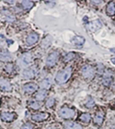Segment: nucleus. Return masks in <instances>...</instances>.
<instances>
[{
    "mask_svg": "<svg viewBox=\"0 0 115 129\" xmlns=\"http://www.w3.org/2000/svg\"><path fill=\"white\" fill-rule=\"evenodd\" d=\"M22 61L25 63V64H29L31 61H32V55L29 53H26L22 56Z\"/></svg>",
    "mask_w": 115,
    "mask_h": 129,
    "instance_id": "obj_20",
    "label": "nucleus"
},
{
    "mask_svg": "<svg viewBox=\"0 0 115 129\" xmlns=\"http://www.w3.org/2000/svg\"><path fill=\"white\" fill-rule=\"evenodd\" d=\"M81 75L87 80H91L94 76V69L90 65H85L81 69Z\"/></svg>",
    "mask_w": 115,
    "mask_h": 129,
    "instance_id": "obj_2",
    "label": "nucleus"
},
{
    "mask_svg": "<svg viewBox=\"0 0 115 129\" xmlns=\"http://www.w3.org/2000/svg\"><path fill=\"white\" fill-rule=\"evenodd\" d=\"M94 100H89L88 103L86 104V107L87 108H92V107H94Z\"/></svg>",
    "mask_w": 115,
    "mask_h": 129,
    "instance_id": "obj_27",
    "label": "nucleus"
},
{
    "mask_svg": "<svg viewBox=\"0 0 115 129\" xmlns=\"http://www.w3.org/2000/svg\"><path fill=\"white\" fill-rule=\"evenodd\" d=\"M51 86V81L50 79L47 78V79H44L43 81H42V82H40V88H43V89H49V88H50Z\"/></svg>",
    "mask_w": 115,
    "mask_h": 129,
    "instance_id": "obj_15",
    "label": "nucleus"
},
{
    "mask_svg": "<svg viewBox=\"0 0 115 129\" xmlns=\"http://www.w3.org/2000/svg\"><path fill=\"white\" fill-rule=\"evenodd\" d=\"M75 57V54L74 52H69L66 55L64 56V58H63V61H65V62H68V61H72L73 59H74Z\"/></svg>",
    "mask_w": 115,
    "mask_h": 129,
    "instance_id": "obj_22",
    "label": "nucleus"
},
{
    "mask_svg": "<svg viewBox=\"0 0 115 129\" xmlns=\"http://www.w3.org/2000/svg\"><path fill=\"white\" fill-rule=\"evenodd\" d=\"M111 129H115V125H114V126H112V127H111Z\"/></svg>",
    "mask_w": 115,
    "mask_h": 129,
    "instance_id": "obj_32",
    "label": "nucleus"
},
{
    "mask_svg": "<svg viewBox=\"0 0 115 129\" xmlns=\"http://www.w3.org/2000/svg\"><path fill=\"white\" fill-rule=\"evenodd\" d=\"M32 127H33V126L30 123H26V124H24L22 126L21 129H32Z\"/></svg>",
    "mask_w": 115,
    "mask_h": 129,
    "instance_id": "obj_26",
    "label": "nucleus"
},
{
    "mask_svg": "<svg viewBox=\"0 0 115 129\" xmlns=\"http://www.w3.org/2000/svg\"><path fill=\"white\" fill-rule=\"evenodd\" d=\"M110 50L112 51V52H113V53H115V49H110Z\"/></svg>",
    "mask_w": 115,
    "mask_h": 129,
    "instance_id": "obj_31",
    "label": "nucleus"
},
{
    "mask_svg": "<svg viewBox=\"0 0 115 129\" xmlns=\"http://www.w3.org/2000/svg\"><path fill=\"white\" fill-rule=\"evenodd\" d=\"M1 119L4 120V121H12V120L15 119V114L13 113H2L1 115Z\"/></svg>",
    "mask_w": 115,
    "mask_h": 129,
    "instance_id": "obj_11",
    "label": "nucleus"
},
{
    "mask_svg": "<svg viewBox=\"0 0 115 129\" xmlns=\"http://www.w3.org/2000/svg\"><path fill=\"white\" fill-rule=\"evenodd\" d=\"M36 89H37V85L32 82L27 83V84H25L23 86V90H24V92L28 93V94H32Z\"/></svg>",
    "mask_w": 115,
    "mask_h": 129,
    "instance_id": "obj_9",
    "label": "nucleus"
},
{
    "mask_svg": "<svg viewBox=\"0 0 115 129\" xmlns=\"http://www.w3.org/2000/svg\"><path fill=\"white\" fill-rule=\"evenodd\" d=\"M22 5H23V9L25 10H29L33 7L34 3L32 1H23L22 2Z\"/></svg>",
    "mask_w": 115,
    "mask_h": 129,
    "instance_id": "obj_21",
    "label": "nucleus"
},
{
    "mask_svg": "<svg viewBox=\"0 0 115 129\" xmlns=\"http://www.w3.org/2000/svg\"><path fill=\"white\" fill-rule=\"evenodd\" d=\"M106 14L109 16H113L115 14V2H110L106 6Z\"/></svg>",
    "mask_w": 115,
    "mask_h": 129,
    "instance_id": "obj_13",
    "label": "nucleus"
},
{
    "mask_svg": "<svg viewBox=\"0 0 115 129\" xmlns=\"http://www.w3.org/2000/svg\"><path fill=\"white\" fill-rule=\"evenodd\" d=\"M102 27V23L100 22L99 19H96L94 21H92L91 23H89V24L88 25V28L89 29V30L91 31H96L98 29H100Z\"/></svg>",
    "mask_w": 115,
    "mask_h": 129,
    "instance_id": "obj_6",
    "label": "nucleus"
},
{
    "mask_svg": "<svg viewBox=\"0 0 115 129\" xmlns=\"http://www.w3.org/2000/svg\"><path fill=\"white\" fill-rule=\"evenodd\" d=\"M12 69H13L12 64H8L6 65V67H5V70H6L8 73H11V71H12Z\"/></svg>",
    "mask_w": 115,
    "mask_h": 129,
    "instance_id": "obj_28",
    "label": "nucleus"
},
{
    "mask_svg": "<svg viewBox=\"0 0 115 129\" xmlns=\"http://www.w3.org/2000/svg\"><path fill=\"white\" fill-rule=\"evenodd\" d=\"M114 23H115V21H114Z\"/></svg>",
    "mask_w": 115,
    "mask_h": 129,
    "instance_id": "obj_33",
    "label": "nucleus"
},
{
    "mask_svg": "<svg viewBox=\"0 0 115 129\" xmlns=\"http://www.w3.org/2000/svg\"><path fill=\"white\" fill-rule=\"evenodd\" d=\"M64 126L66 129H83L81 125L77 124V123H75V122H72V121L65 122Z\"/></svg>",
    "mask_w": 115,
    "mask_h": 129,
    "instance_id": "obj_12",
    "label": "nucleus"
},
{
    "mask_svg": "<svg viewBox=\"0 0 115 129\" xmlns=\"http://www.w3.org/2000/svg\"><path fill=\"white\" fill-rule=\"evenodd\" d=\"M59 58V54L58 52H53L51 54L49 55V56L47 57V60H46V64L49 67L51 66H54V65L56 63L57 60Z\"/></svg>",
    "mask_w": 115,
    "mask_h": 129,
    "instance_id": "obj_4",
    "label": "nucleus"
},
{
    "mask_svg": "<svg viewBox=\"0 0 115 129\" xmlns=\"http://www.w3.org/2000/svg\"><path fill=\"white\" fill-rule=\"evenodd\" d=\"M59 116L61 117L63 119H71L74 118L75 115V112L74 109L67 108V107H64L59 111Z\"/></svg>",
    "mask_w": 115,
    "mask_h": 129,
    "instance_id": "obj_3",
    "label": "nucleus"
},
{
    "mask_svg": "<svg viewBox=\"0 0 115 129\" xmlns=\"http://www.w3.org/2000/svg\"><path fill=\"white\" fill-rule=\"evenodd\" d=\"M46 95H47L46 90L43 89V90H40L36 94V95H35V99H36V101H43L45 99V97H46Z\"/></svg>",
    "mask_w": 115,
    "mask_h": 129,
    "instance_id": "obj_17",
    "label": "nucleus"
},
{
    "mask_svg": "<svg viewBox=\"0 0 115 129\" xmlns=\"http://www.w3.org/2000/svg\"><path fill=\"white\" fill-rule=\"evenodd\" d=\"M97 72L99 73V74H103V72H104V66H103V64H98L97 65Z\"/></svg>",
    "mask_w": 115,
    "mask_h": 129,
    "instance_id": "obj_25",
    "label": "nucleus"
},
{
    "mask_svg": "<svg viewBox=\"0 0 115 129\" xmlns=\"http://www.w3.org/2000/svg\"><path fill=\"white\" fill-rule=\"evenodd\" d=\"M104 117H105L104 111H103V110H99L98 112L95 114V116L94 118V124H96L97 126H100V125H102L103 120H104Z\"/></svg>",
    "mask_w": 115,
    "mask_h": 129,
    "instance_id": "obj_5",
    "label": "nucleus"
},
{
    "mask_svg": "<svg viewBox=\"0 0 115 129\" xmlns=\"http://www.w3.org/2000/svg\"><path fill=\"white\" fill-rule=\"evenodd\" d=\"M71 75H72V69L70 67L62 69L57 73L56 76H55V82L58 84H63L69 80Z\"/></svg>",
    "mask_w": 115,
    "mask_h": 129,
    "instance_id": "obj_1",
    "label": "nucleus"
},
{
    "mask_svg": "<svg viewBox=\"0 0 115 129\" xmlns=\"http://www.w3.org/2000/svg\"><path fill=\"white\" fill-rule=\"evenodd\" d=\"M72 42L74 43V45H77V46H81V45L85 43V38L83 37H79V36H76V37H74Z\"/></svg>",
    "mask_w": 115,
    "mask_h": 129,
    "instance_id": "obj_14",
    "label": "nucleus"
},
{
    "mask_svg": "<svg viewBox=\"0 0 115 129\" xmlns=\"http://www.w3.org/2000/svg\"><path fill=\"white\" fill-rule=\"evenodd\" d=\"M48 129H56V128H55V126H49V127L48 128Z\"/></svg>",
    "mask_w": 115,
    "mask_h": 129,
    "instance_id": "obj_30",
    "label": "nucleus"
},
{
    "mask_svg": "<svg viewBox=\"0 0 115 129\" xmlns=\"http://www.w3.org/2000/svg\"><path fill=\"white\" fill-rule=\"evenodd\" d=\"M38 38H39V35L35 32H32L30 33L29 36L27 37L26 38V43L28 45H33L38 41Z\"/></svg>",
    "mask_w": 115,
    "mask_h": 129,
    "instance_id": "obj_7",
    "label": "nucleus"
},
{
    "mask_svg": "<svg viewBox=\"0 0 115 129\" xmlns=\"http://www.w3.org/2000/svg\"><path fill=\"white\" fill-rule=\"evenodd\" d=\"M79 120L84 123H88L91 120V115L88 114V113H84V114H82L79 117Z\"/></svg>",
    "mask_w": 115,
    "mask_h": 129,
    "instance_id": "obj_18",
    "label": "nucleus"
},
{
    "mask_svg": "<svg viewBox=\"0 0 115 129\" xmlns=\"http://www.w3.org/2000/svg\"><path fill=\"white\" fill-rule=\"evenodd\" d=\"M54 103H55V99L53 98V97H50V98L46 102V106L48 108H51V107H53Z\"/></svg>",
    "mask_w": 115,
    "mask_h": 129,
    "instance_id": "obj_24",
    "label": "nucleus"
},
{
    "mask_svg": "<svg viewBox=\"0 0 115 129\" xmlns=\"http://www.w3.org/2000/svg\"><path fill=\"white\" fill-rule=\"evenodd\" d=\"M111 61H112L113 64H115V58H112V59H111Z\"/></svg>",
    "mask_w": 115,
    "mask_h": 129,
    "instance_id": "obj_29",
    "label": "nucleus"
},
{
    "mask_svg": "<svg viewBox=\"0 0 115 129\" xmlns=\"http://www.w3.org/2000/svg\"><path fill=\"white\" fill-rule=\"evenodd\" d=\"M29 107H30L31 108H33V109H39L40 108V107H41V105L39 104L38 102H29Z\"/></svg>",
    "mask_w": 115,
    "mask_h": 129,
    "instance_id": "obj_23",
    "label": "nucleus"
},
{
    "mask_svg": "<svg viewBox=\"0 0 115 129\" xmlns=\"http://www.w3.org/2000/svg\"><path fill=\"white\" fill-rule=\"evenodd\" d=\"M49 114L48 113H39V114H34V115L31 116V119L35 121H43L44 120L49 118Z\"/></svg>",
    "mask_w": 115,
    "mask_h": 129,
    "instance_id": "obj_8",
    "label": "nucleus"
},
{
    "mask_svg": "<svg viewBox=\"0 0 115 129\" xmlns=\"http://www.w3.org/2000/svg\"><path fill=\"white\" fill-rule=\"evenodd\" d=\"M23 75L28 79H31L35 77V68H29L26 69L23 73Z\"/></svg>",
    "mask_w": 115,
    "mask_h": 129,
    "instance_id": "obj_10",
    "label": "nucleus"
},
{
    "mask_svg": "<svg viewBox=\"0 0 115 129\" xmlns=\"http://www.w3.org/2000/svg\"><path fill=\"white\" fill-rule=\"evenodd\" d=\"M103 84L105 85V86L108 87L111 85V83H112V76H111V75H104V77H103V81H102Z\"/></svg>",
    "mask_w": 115,
    "mask_h": 129,
    "instance_id": "obj_19",
    "label": "nucleus"
},
{
    "mask_svg": "<svg viewBox=\"0 0 115 129\" xmlns=\"http://www.w3.org/2000/svg\"><path fill=\"white\" fill-rule=\"evenodd\" d=\"M0 88L3 90L5 91H10L11 89V86L7 81L5 80H0Z\"/></svg>",
    "mask_w": 115,
    "mask_h": 129,
    "instance_id": "obj_16",
    "label": "nucleus"
}]
</instances>
